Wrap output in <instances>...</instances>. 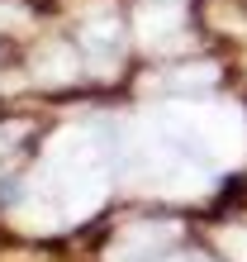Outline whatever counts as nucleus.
<instances>
[{"instance_id":"nucleus-1","label":"nucleus","mask_w":247,"mask_h":262,"mask_svg":"<svg viewBox=\"0 0 247 262\" xmlns=\"http://www.w3.org/2000/svg\"><path fill=\"white\" fill-rule=\"evenodd\" d=\"M181 5L176 0H157V5H143L138 10V38H143L147 53H166V48H181Z\"/></svg>"},{"instance_id":"nucleus-2","label":"nucleus","mask_w":247,"mask_h":262,"mask_svg":"<svg viewBox=\"0 0 247 262\" xmlns=\"http://www.w3.org/2000/svg\"><path fill=\"white\" fill-rule=\"evenodd\" d=\"M81 53H86V62L95 67L100 76H110V67L119 62V53H124L119 24H114V19H90V24L81 29Z\"/></svg>"},{"instance_id":"nucleus-3","label":"nucleus","mask_w":247,"mask_h":262,"mask_svg":"<svg viewBox=\"0 0 247 262\" xmlns=\"http://www.w3.org/2000/svg\"><path fill=\"white\" fill-rule=\"evenodd\" d=\"M76 67H81V57H76V48H67V43H43V48L34 53V76H38L43 86L71 81Z\"/></svg>"},{"instance_id":"nucleus-4","label":"nucleus","mask_w":247,"mask_h":262,"mask_svg":"<svg viewBox=\"0 0 247 262\" xmlns=\"http://www.w3.org/2000/svg\"><path fill=\"white\" fill-rule=\"evenodd\" d=\"M214 81H219V67H214V62H195V67H181L176 76H166L171 91H205Z\"/></svg>"},{"instance_id":"nucleus-5","label":"nucleus","mask_w":247,"mask_h":262,"mask_svg":"<svg viewBox=\"0 0 247 262\" xmlns=\"http://www.w3.org/2000/svg\"><path fill=\"white\" fill-rule=\"evenodd\" d=\"M219 248L228 253V262H247V224H228L219 234Z\"/></svg>"},{"instance_id":"nucleus-6","label":"nucleus","mask_w":247,"mask_h":262,"mask_svg":"<svg viewBox=\"0 0 247 262\" xmlns=\"http://www.w3.org/2000/svg\"><path fill=\"white\" fill-rule=\"evenodd\" d=\"M29 24V10L19 0H0V29H24Z\"/></svg>"},{"instance_id":"nucleus-7","label":"nucleus","mask_w":247,"mask_h":262,"mask_svg":"<svg viewBox=\"0 0 247 262\" xmlns=\"http://www.w3.org/2000/svg\"><path fill=\"white\" fill-rule=\"evenodd\" d=\"M19 200V181H0V205H14Z\"/></svg>"},{"instance_id":"nucleus-8","label":"nucleus","mask_w":247,"mask_h":262,"mask_svg":"<svg viewBox=\"0 0 247 262\" xmlns=\"http://www.w3.org/2000/svg\"><path fill=\"white\" fill-rule=\"evenodd\" d=\"M24 134V124H5V129H0V152H5L10 143H14V138H19Z\"/></svg>"}]
</instances>
